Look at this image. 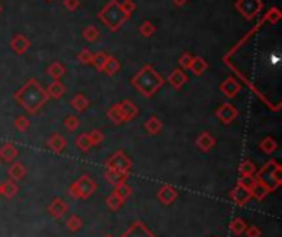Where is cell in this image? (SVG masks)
I'll return each instance as SVG.
<instances>
[{"instance_id": "cell-38", "label": "cell", "mask_w": 282, "mask_h": 237, "mask_svg": "<svg viewBox=\"0 0 282 237\" xmlns=\"http://www.w3.org/2000/svg\"><path fill=\"white\" fill-rule=\"evenodd\" d=\"M107 58L109 55L107 53H104V51H98V53H94V58H93V66L98 71L102 73V68H104V64H106L107 61Z\"/></svg>"}, {"instance_id": "cell-37", "label": "cell", "mask_w": 282, "mask_h": 237, "mask_svg": "<svg viewBox=\"0 0 282 237\" xmlns=\"http://www.w3.org/2000/svg\"><path fill=\"white\" fill-rule=\"evenodd\" d=\"M122 204H124V201H122V199L119 198L117 195H116L114 191H113V193H109L107 198H106V206L109 207L111 211H117L119 207H121Z\"/></svg>"}, {"instance_id": "cell-28", "label": "cell", "mask_w": 282, "mask_h": 237, "mask_svg": "<svg viewBox=\"0 0 282 237\" xmlns=\"http://www.w3.org/2000/svg\"><path fill=\"white\" fill-rule=\"evenodd\" d=\"M18 193V184L12 181V180H5L2 181V196H5L7 199H12L15 195Z\"/></svg>"}, {"instance_id": "cell-18", "label": "cell", "mask_w": 282, "mask_h": 237, "mask_svg": "<svg viewBox=\"0 0 282 237\" xmlns=\"http://www.w3.org/2000/svg\"><path fill=\"white\" fill-rule=\"evenodd\" d=\"M10 48L13 50V53L17 55H24L25 51L30 48V40L25 35H15L12 41H10Z\"/></svg>"}, {"instance_id": "cell-50", "label": "cell", "mask_w": 282, "mask_h": 237, "mask_svg": "<svg viewBox=\"0 0 282 237\" xmlns=\"http://www.w3.org/2000/svg\"><path fill=\"white\" fill-rule=\"evenodd\" d=\"M172 2L177 5V7H183L185 4H187L188 2V0H172Z\"/></svg>"}, {"instance_id": "cell-46", "label": "cell", "mask_w": 282, "mask_h": 237, "mask_svg": "<svg viewBox=\"0 0 282 237\" xmlns=\"http://www.w3.org/2000/svg\"><path fill=\"white\" fill-rule=\"evenodd\" d=\"M241 184L243 188H246L249 193L252 189V186H254V183H256V176H244V178H240V181H237Z\"/></svg>"}, {"instance_id": "cell-1", "label": "cell", "mask_w": 282, "mask_h": 237, "mask_svg": "<svg viewBox=\"0 0 282 237\" xmlns=\"http://www.w3.org/2000/svg\"><path fill=\"white\" fill-rule=\"evenodd\" d=\"M15 102H18L28 114H38L40 110L47 106L48 102V94L47 91L40 86L36 79H28L27 83L21 86L18 91L13 92Z\"/></svg>"}, {"instance_id": "cell-51", "label": "cell", "mask_w": 282, "mask_h": 237, "mask_svg": "<svg viewBox=\"0 0 282 237\" xmlns=\"http://www.w3.org/2000/svg\"><path fill=\"white\" fill-rule=\"evenodd\" d=\"M0 196H2V181H0Z\"/></svg>"}, {"instance_id": "cell-26", "label": "cell", "mask_w": 282, "mask_h": 237, "mask_svg": "<svg viewBox=\"0 0 282 237\" xmlns=\"http://www.w3.org/2000/svg\"><path fill=\"white\" fill-rule=\"evenodd\" d=\"M228 227H229V232H231L233 235H243L248 227V222L243 218H234L231 222H229Z\"/></svg>"}, {"instance_id": "cell-52", "label": "cell", "mask_w": 282, "mask_h": 237, "mask_svg": "<svg viewBox=\"0 0 282 237\" xmlns=\"http://www.w3.org/2000/svg\"><path fill=\"white\" fill-rule=\"evenodd\" d=\"M104 237H113V235H111V234H106V235H104Z\"/></svg>"}, {"instance_id": "cell-41", "label": "cell", "mask_w": 282, "mask_h": 237, "mask_svg": "<svg viewBox=\"0 0 282 237\" xmlns=\"http://www.w3.org/2000/svg\"><path fill=\"white\" fill-rule=\"evenodd\" d=\"M13 127L15 130H18V132H27L28 127H30V121H28V117L25 115H17L15 117V121H13Z\"/></svg>"}, {"instance_id": "cell-44", "label": "cell", "mask_w": 282, "mask_h": 237, "mask_svg": "<svg viewBox=\"0 0 282 237\" xmlns=\"http://www.w3.org/2000/svg\"><path fill=\"white\" fill-rule=\"evenodd\" d=\"M93 58H94V53L91 50H81L78 53V61L81 64H93Z\"/></svg>"}, {"instance_id": "cell-16", "label": "cell", "mask_w": 282, "mask_h": 237, "mask_svg": "<svg viewBox=\"0 0 282 237\" xmlns=\"http://www.w3.org/2000/svg\"><path fill=\"white\" fill-rule=\"evenodd\" d=\"M119 107H121V112L124 115V122H129V121H134L137 115H139V109L137 106L134 104L132 101L125 99L122 102H119Z\"/></svg>"}, {"instance_id": "cell-3", "label": "cell", "mask_w": 282, "mask_h": 237, "mask_svg": "<svg viewBox=\"0 0 282 237\" xmlns=\"http://www.w3.org/2000/svg\"><path fill=\"white\" fill-rule=\"evenodd\" d=\"M98 18L102 21L106 28L109 30L111 33L119 32L125 21L129 20V17L122 12L121 9V2L119 0H111L109 4H106L101 9V12L98 13Z\"/></svg>"}, {"instance_id": "cell-23", "label": "cell", "mask_w": 282, "mask_h": 237, "mask_svg": "<svg viewBox=\"0 0 282 237\" xmlns=\"http://www.w3.org/2000/svg\"><path fill=\"white\" fill-rule=\"evenodd\" d=\"M162 127H163L162 121L159 117H155V115L148 117L145 121V124H144V129H145V132L148 133V135H157V133L162 130Z\"/></svg>"}, {"instance_id": "cell-29", "label": "cell", "mask_w": 282, "mask_h": 237, "mask_svg": "<svg viewBox=\"0 0 282 237\" xmlns=\"http://www.w3.org/2000/svg\"><path fill=\"white\" fill-rule=\"evenodd\" d=\"M107 118L111 122H114L116 125H121L124 122V115L121 112V107H119V104H114L113 107L107 109V112H106Z\"/></svg>"}, {"instance_id": "cell-35", "label": "cell", "mask_w": 282, "mask_h": 237, "mask_svg": "<svg viewBox=\"0 0 282 237\" xmlns=\"http://www.w3.org/2000/svg\"><path fill=\"white\" fill-rule=\"evenodd\" d=\"M101 36V32L98 28H96L94 25H88L84 30H83V38L86 40V41H89V43H93V41H96Z\"/></svg>"}, {"instance_id": "cell-36", "label": "cell", "mask_w": 282, "mask_h": 237, "mask_svg": "<svg viewBox=\"0 0 282 237\" xmlns=\"http://www.w3.org/2000/svg\"><path fill=\"white\" fill-rule=\"evenodd\" d=\"M76 147H78V150H81L83 153H88L89 150L93 148L91 142H89V137H88V133H81V135H78L76 138Z\"/></svg>"}, {"instance_id": "cell-42", "label": "cell", "mask_w": 282, "mask_h": 237, "mask_svg": "<svg viewBox=\"0 0 282 237\" xmlns=\"http://www.w3.org/2000/svg\"><path fill=\"white\" fill-rule=\"evenodd\" d=\"M79 125H81V121H79L78 115H68V117L64 118V129L68 130V132L78 130Z\"/></svg>"}, {"instance_id": "cell-40", "label": "cell", "mask_w": 282, "mask_h": 237, "mask_svg": "<svg viewBox=\"0 0 282 237\" xmlns=\"http://www.w3.org/2000/svg\"><path fill=\"white\" fill-rule=\"evenodd\" d=\"M280 17H282V13H280V10L277 9V7H272V9H269V12H267L266 15H264V18H263V23H266V21H269V23H277V21L280 20Z\"/></svg>"}, {"instance_id": "cell-31", "label": "cell", "mask_w": 282, "mask_h": 237, "mask_svg": "<svg viewBox=\"0 0 282 237\" xmlns=\"http://www.w3.org/2000/svg\"><path fill=\"white\" fill-rule=\"evenodd\" d=\"M119 69H121V63H119L114 56H109L107 61H106V64H104V68H102V73H106L107 76H114V74H116Z\"/></svg>"}, {"instance_id": "cell-34", "label": "cell", "mask_w": 282, "mask_h": 237, "mask_svg": "<svg viewBox=\"0 0 282 237\" xmlns=\"http://www.w3.org/2000/svg\"><path fill=\"white\" fill-rule=\"evenodd\" d=\"M114 193L122 199V201H125V199L131 198L132 195V186L129 183H121V184H117V186H114Z\"/></svg>"}, {"instance_id": "cell-11", "label": "cell", "mask_w": 282, "mask_h": 237, "mask_svg": "<svg viewBox=\"0 0 282 237\" xmlns=\"http://www.w3.org/2000/svg\"><path fill=\"white\" fill-rule=\"evenodd\" d=\"M220 91H221L223 94H225V98L231 99V98H236L237 92L241 91V84L237 83V81H236L233 76H229V78H226V79L220 84Z\"/></svg>"}, {"instance_id": "cell-49", "label": "cell", "mask_w": 282, "mask_h": 237, "mask_svg": "<svg viewBox=\"0 0 282 237\" xmlns=\"http://www.w3.org/2000/svg\"><path fill=\"white\" fill-rule=\"evenodd\" d=\"M64 9L66 10H70V12H74V10H78V7H79V0H64Z\"/></svg>"}, {"instance_id": "cell-2", "label": "cell", "mask_w": 282, "mask_h": 237, "mask_svg": "<svg viewBox=\"0 0 282 237\" xmlns=\"http://www.w3.org/2000/svg\"><path fill=\"white\" fill-rule=\"evenodd\" d=\"M163 83H165V79H163L150 64L142 66V68L137 71L136 76H132L131 79L132 87H136L137 92L142 94L144 98H152L163 86Z\"/></svg>"}, {"instance_id": "cell-33", "label": "cell", "mask_w": 282, "mask_h": 237, "mask_svg": "<svg viewBox=\"0 0 282 237\" xmlns=\"http://www.w3.org/2000/svg\"><path fill=\"white\" fill-rule=\"evenodd\" d=\"M64 224H66V227H68V231L78 232V231H81V227H83V219L76 216V214H71V216L66 219Z\"/></svg>"}, {"instance_id": "cell-6", "label": "cell", "mask_w": 282, "mask_h": 237, "mask_svg": "<svg viewBox=\"0 0 282 237\" xmlns=\"http://www.w3.org/2000/svg\"><path fill=\"white\" fill-rule=\"evenodd\" d=\"M106 170H117V172H131L132 168V160L125 155L122 150L114 152L111 157L104 161Z\"/></svg>"}, {"instance_id": "cell-24", "label": "cell", "mask_w": 282, "mask_h": 237, "mask_svg": "<svg viewBox=\"0 0 282 237\" xmlns=\"http://www.w3.org/2000/svg\"><path fill=\"white\" fill-rule=\"evenodd\" d=\"M64 73H66V66L63 64V63H58V61H55V63H51L50 66H48V69H47V74L48 76L53 79V81H59L63 76H64Z\"/></svg>"}, {"instance_id": "cell-53", "label": "cell", "mask_w": 282, "mask_h": 237, "mask_svg": "<svg viewBox=\"0 0 282 237\" xmlns=\"http://www.w3.org/2000/svg\"><path fill=\"white\" fill-rule=\"evenodd\" d=\"M0 13H2V5H0Z\"/></svg>"}, {"instance_id": "cell-7", "label": "cell", "mask_w": 282, "mask_h": 237, "mask_svg": "<svg viewBox=\"0 0 282 237\" xmlns=\"http://www.w3.org/2000/svg\"><path fill=\"white\" fill-rule=\"evenodd\" d=\"M121 237H157L150 229H148L142 221H136L125 229Z\"/></svg>"}, {"instance_id": "cell-14", "label": "cell", "mask_w": 282, "mask_h": 237, "mask_svg": "<svg viewBox=\"0 0 282 237\" xmlns=\"http://www.w3.org/2000/svg\"><path fill=\"white\" fill-rule=\"evenodd\" d=\"M167 81H168V84L172 86L173 89H182L185 84H187V81H188V76L185 74V71L183 69H180V68H177V69H173L172 73L168 74V78H167Z\"/></svg>"}, {"instance_id": "cell-27", "label": "cell", "mask_w": 282, "mask_h": 237, "mask_svg": "<svg viewBox=\"0 0 282 237\" xmlns=\"http://www.w3.org/2000/svg\"><path fill=\"white\" fill-rule=\"evenodd\" d=\"M208 68V63L206 59H203L202 56H193V61L190 64V71L195 74V76H200V74H203Z\"/></svg>"}, {"instance_id": "cell-17", "label": "cell", "mask_w": 282, "mask_h": 237, "mask_svg": "<svg viewBox=\"0 0 282 237\" xmlns=\"http://www.w3.org/2000/svg\"><path fill=\"white\" fill-rule=\"evenodd\" d=\"M17 157H18V150L12 142H5L2 147H0V161L13 163Z\"/></svg>"}, {"instance_id": "cell-32", "label": "cell", "mask_w": 282, "mask_h": 237, "mask_svg": "<svg viewBox=\"0 0 282 237\" xmlns=\"http://www.w3.org/2000/svg\"><path fill=\"white\" fill-rule=\"evenodd\" d=\"M256 165L252 163L251 160H244L241 165H240V176L244 178V176H256Z\"/></svg>"}, {"instance_id": "cell-15", "label": "cell", "mask_w": 282, "mask_h": 237, "mask_svg": "<svg viewBox=\"0 0 282 237\" xmlns=\"http://www.w3.org/2000/svg\"><path fill=\"white\" fill-rule=\"evenodd\" d=\"M214 145H216V138H214L210 132H202L197 137V147H198V150H202L205 153L210 152Z\"/></svg>"}, {"instance_id": "cell-22", "label": "cell", "mask_w": 282, "mask_h": 237, "mask_svg": "<svg viewBox=\"0 0 282 237\" xmlns=\"http://www.w3.org/2000/svg\"><path fill=\"white\" fill-rule=\"evenodd\" d=\"M47 91V94H48V98H51V99H59V98H63L64 96V92H66V87H64V84L61 83V81H51V83L48 84V87L45 89Z\"/></svg>"}, {"instance_id": "cell-9", "label": "cell", "mask_w": 282, "mask_h": 237, "mask_svg": "<svg viewBox=\"0 0 282 237\" xmlns=\"http://www.w3.org/2000/svg\"><path fill=\"white\" fill-rule=\"evenodd\" d=\"M178 198V193L177 189L172 186V184H162L157 191V199L163 204V206H170L177 201Z\"/></svg>"}, {"instance_id": "cell-19", "label": "cell", "mask_w": 282, "mask_h": 237, "mask_svg": "<svg viewBox=\"0 0 282 237\" xmlns=\"http://www.w3.org/2000/svg\"><path fill=\"white\" fill-rule=\"evenodd\" d=\"M66 140L63 135H59V133H53V135H50L48 140H47V147L50 148L51 152L55 153H61L64 148H66Z\"/></svg>"}, {"instance_id": "cell-4", "label": "cell", "mask_w": 282, "mask_h": 237, "mask_svg": "<svg viewBox=\"0 0 282 237\" xmlns=\"http://www.w3.org/2000/svg\"><path fill=\"white\" fill-rule=\"evenodd\" d=\"M96 189H98V184H96V181L91 178V175H81L76 181H74L71 186L68 188V193L70 196L74 198V199H88L91 198Z\"/></svg>"}, {"instance_id": "cell-25", "label": "cell", "mask_w": 282, "mask_h": 237, "mask_svg": "<svg viewBox=\"0 0 282 237\" xmlns=\"http://www.w3.org/2000/svg\"><path fill=\"white\" fill-rule=\"evenodd\" d=\"M71 106H73V109H74V110H78V112H84V110L89 107V99L86 98L84 94L78 92V94H74V96H73V99H71Z\"/></svg>"}, {"instance_id": "cell-30", "label": "cell", "mask_w": 282, "mask_h": 237, "mask_svg": "<svg viewBox=\"0 0 282 237\" xmlns=\"http://www.w3.org/2000/svg\"><path fill=\"white\" fill-rule=\"evenodd\" d=\"M259 148H261L266 155H271L277 150V142L272 137H264L261 142H259Z\"/></svg>"}, {"instance_id": "cell-48", "label": "cell", "mask_w": 282, "mask_h": 237, "mask_svg": "<svg viewBox=\"0 0 282 237\" xmlns=\"http://www.w3.org/2000/svg\"><path fill=\"white\" fill-rule=\"evenodd\" d=\"M244 235L246 237H261L263 231H261V227H257V226H248L246 231H244Z\"/></svg>"}, {"instance_id": "cell-13", "label": "cell", "mask_w": 282, "mask_h": 237, "mask_svg": "<svg viewBox=\"0 0 282 237\" xmlns=\"http://www.w3.org/2000/svg\"><path fill=\"white\" fill-rule=\"evenodd\" d=\"M104 180L113 186H117L121 183H127L129 180V172H117V170H106L104 172Z\"/></svg>"}, {"instance_id": "cell-21", "label": "cell", "mask_w": 282, "mask_h": 237, "mask_svg": "<svg viewBox=\"0 0 282 237\" xmlns=\"http://www.w3.org/2000/svg\"><path fill=\"white\" fill-rule=\"evenodd\" d=\"M269 193H272L271 186H267L266 183L256 180L254 186H252L251 189V199H257V201H263V199L269 195Z\"/></svg>"}, {"instance_id": "cell-39", "label": "cell", "mask_w": 282, "mask_h": 237, "mask_svg": "<svg viewBox=\"0 0 282 237\" xmlns=\"http://www.w3.org/2000/svg\"><path fill=\"white\" fill-rule=\"evenodd\" d=\"M155 25L152 23V21H148V20H145V21H142L140 23V27H139V33L144 36V38H150V36L155 33Z\"/></svg>"}, {"instance_id": "cell-8", "label": "cell", "mask_w": 282, "mask_h": 237, "mask_svg": "<svg viewBox=\"0 0 282 237\" xmlns=\"http://www.w3.org/2000/svg\"><path fill=\"white\" fill-rule=\"evenodd\" d=\"M216 117L220 118V121L225 124V125H229V124H233L234 122V118H237V109L233 106V104H229V102H225V104H221V106L216 109Z\"/></svg>"}, {"instance_id": "cell-20", "label": "cell", "mask_w": 282, "mask_h": 237, "mask_svg": "<svg viewBox=\"0 0 282 237\" xmlns=\"http://www.w3.org/2000/svg\"><path fill=\"white\" fill-rule=\"evenodd\" d=\"M9 180L12 181H20V180H24V178L27 176V168L24 163H20V161H13L10 163V168H9Z\"/></svg>"}, {"instance_id": "cell-45", "label": "cell", "mask_w": 282, "mask_h": 237, "mask_svg": "<svg viewBox=\"0 0 282 237\" xmlns=\"http://www.w3.org/2000/svg\"><path fill=\"white\" fill-rule=\"evenodd\" d=\"M191 61H193V55L191 53H183L180 58H178V66H180V69H190V64H191Z\"/></svg>"}, {"instance_id": "cell-10", "label": "cell", "mask_w": 282, "mask_h": 237, "mask_svg": "<svg viewBox=\"0 0 282 237\" xmlns=\"http://www.w3.org/2000/svg\"><path fill=\"white\" fill-rule=\"evenodd\" d=\"M229 199H231L236 206H246L251 201V193L237 183L236 186L229 191Z\"/></svg>"}, {"instance_id": "cell-43", "label": "cell", "mask_w": 282, "mask_h": 237, "mask_svg": "<svg viewBox=\"0 0 282 237\" xmlns=\"http://www.w3.org/2000/svg\"><path fill=\"white\" fill-rule=\"evenodd\" d=\"M88 137H89V142H91V145H93V147L101 145V144L104 142V133H102L101 130H98V129H94V130L89 132V133H88Z\"/></svg>"}, {"instance_id": "cell-47", "label": "cell", "mask_w": 282, "mask_h": 237, "mask_svg": "<svg viewBox=\"0 0 282 237\" xmlns=\"http://www.w3.org/2000/svg\"><path fill=\"white\" fill-rule=\"evenodd\" d=\"M121 9L131 18V15L134 13V10H136V4H134L132 0H124V2L121 4Z\"/></svg>"}, {"instance_id": "cell-5", "label": "cell", "mask_w": 282, "mask_h": 237, "mask_svg": "<svg viewBox=\"0 0 282 237\" xmlns=\"http://www.w3.org/2000/svg\"><path fill=\"white\" fill-rule=\"evenodd\" d=\"M263 0H236L234 2V9L248 21L254 20L263 12Z\"/></svg>"}, {"instance_id": "cell-12", "label": "cell", "mask_w": 282, "mask_h": 237, "mask_svg": "<svg viewBox=\"0 0 282 237\" xmlns=\"http://www.w3.org/2000/svg\"><path fill=\"white\" fill-rule=\"evenodd\" d=\"M68 204H66L61 198H55V199H51V203L48 204V212H50V216L51 218H55V219H61L66 212H68Z\"/></svg>"}]
</instances>
